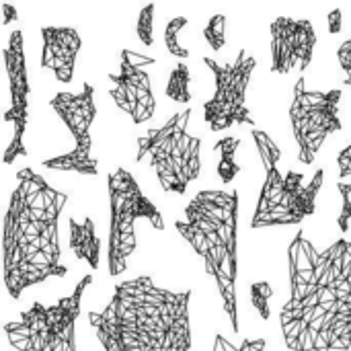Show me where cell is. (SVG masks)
<instances>
[{
	"mask_svg": "<svg viewBox=\"0 0 351 351\" xmlns=\"http://www.w3.org/2000/svg\"><path fill=\"white\" fill-rule=\"evenodd\" d=\"M274 296V290L267 282H257L251 288V302L257 308V313L261 315L263 321H269L271 313H269V298Z\"/></svg>",
	"mask_w": 351,
	"mask_h": 351,
	"instance_id": "cell-9",
	"label": "cell"
},
{
	"mask_svg": "<svg viewBox=\"0 0 351 351\" xmlns=\"http://www.w3.org/2000/svg\"><path fill=\"white\" fill-rule=\"evenodd\" d=\"M45 169L53 171H76L82 175H97L99 173V160L90 156V148H74L68 154L53 156L41 162Z\"/></svg>",
	"mask_w": 351,
	"mask_h": 351,
	"instance_id": "cell-4",
	"label": "cell"
},
{
	"mask_svg": "<svg viewBox=\"0 0 351 351\" xmlns=\"http://www.w3.org/2000/svg\"><path fill=\"white\" fill-rule=\"evenodd\" d=\"M181 119H183V113H175L162 128H158V130H150L148 132V136H142V138H138V146H140V150H138V156H136V160L140 162L146 154H152L165 140H169L175 132H177V128H179V123H181Z\"/></svg>",
	"mask_w": 351,
	"mask_h": 351,
	"instance_id": "cell-5",
	"label": "cell"
},
{
	"mask_svg": "<svg viewBox=\"0 0 351 351\" xmlns=\"http://www.w3.org/2000/svg\"><path fill=\"white\" fill-rule=\"evenodd\" d=\"M239 146H241V140L228 136V138H222L220 142H216L214 150H218L220 156H222V154H237V148H239Z\"/></svg>",
	"mask_w": 351,
	"mask_h": 351,
	"instance_id": "cell-18",
	"label": "cell"
},
{
	"mask_svg": "<svg viewBox=\"0 0 351 351\" xmlns=\"http://www.w3.org/2000/svg\"><path fill=\"white\" fill-rule=\"evenodd\" d=\"M0 8H2V12H4V19H2V25H8V23H12V21H19V12H16V8L12 6V4H0Z\"/></svg>",
	"mask_w": 351,
	"mask_h": 351,
	"instance_id": "cell-21",
	"label": "cell"
},
{
	"mask_svg": "<svg viewBox=\"0 0 351 351\" xmlns=\"http://www.w3.org/2000/svg\"><path fill=\"white\" fill-rule=\"evenodd\" d=\"M152 19H154V4H146L142 10H140V16H138V37L144 45H152L154 43V37H152Z\"/></svg>",
	"mask_w": 351,
	"mask_h": 351,
	"instance_id": "cell-11",
	"label": "cell"
},
{
	"mask_svg": "<svg viewBox=\"0 0 351 351\" xmlns=\"http://www.w3.org/2000/svg\"><path fill=\"white\" fill-rule=\"evenodd\" d=\"M224 27H226V16L224 14H214L208 23V27L204 29V35H206V41L210 43V47L214 51L222 49L224 47V41H226V35H224Z\"/></svg>",
	"mask_w": 351,
	"mask_h": 351,
	"instance_id": "cell-10",
	"label": "cell"
},
{
	"mask_svg": "<svg viewBox=\"0 0 351 351\" xmlns=\"http://www.w3.org/2000/svg\"><path fill=\"white\" fill-rule=\"evenodd\" d=\"M302 181H304V175H302V173L288 171V173H286V191H284V193H290V195L298 193V191L304 187Z\"/></svg>",
	"mask_w": 351,
	"mask_h": 351,
	"instance_id": "cell-16",
	"label": "cell"
},
{
	"mask_svg": "<svg viewBox=\"0 0 351 351\" xmlns=\"http://www.w3.org/2000/svg\"><path fill=\"white\" fill-rule=\"evenodd\" d=\"M167 97L177 101V103H189L191 101V93H189V66L179 62L171 76H169V84H167Z\"/></svg>",
	"mask_w": 351,
	"mask_h": 351,
	"instance_id": "cell-6",
	"label": "cell"
},
{
	"mask_svg": "<svg viewBox=\"0 0 351 351\" xmlns=\"http://www.w3.org/2000/svg\"><path fill=\"white\" fill-rule=\"evenodd\" d=\"M175 228L179 230V234L191 245V249L199 255V257H206L208 253H210V239H208V234L206 232H202L197 226H193V224H189V222H181V220H177L175 222Z\"/></svg>",
	"mask_w": 351,
	"mask_h": 351,
	"instance_id": "cell-7",
	"label": "cell"
},
{
	"mask_svg": "<svg viewBox=\"0 0 351 351\" xmlns=\"http://www.w3.org/2000/svg\"><path fill=\"white\" fill-rule=\"evenodd\" d=\"M68 224H70V249L78 259H84L93 269H97L99 255H101V241L97 239L93 220L84 218L82 224H78L74 218H70Z\"/></svg>",
	"mask_w": 351,
	"mask_h": 351,
	"instance_id": "cell-2",
	"label": "cell"
},
{
	"mask_svg": "<svg viewBox=\"0 0 351 351\" xmlns=\"http://www.w3.org/2000/svg\"><path fill=\"white\" fill-rule=\"evenodd\" d=\"M216 171H218V175H220V179H222L224 183H230V181H234V177L241 173V165H237L234 154H222Z\"/></svg>",
	"mask_w": 351,
	"mask_h": 351,
	"instance_id": "cell-14",
	"label": "cell"
},
{
	"mask_svg": "<svg viewBox=\"0 0 351 351\" xmlns=\"http://www.w3.org/2000/svg\"><path fill=\"white\" fill-rule=\"evenodd\" d=\"M337 165H339V179L343 181L346 177H350L351 175V144L350 146H346V148L339 152Z\"/></svg>",
	"mask_w": 351,
	"mask_h": 351,
	"instance_id": "cell-17",
	"label": "cell"
},
{
	"mask_svg": "<svg viewBox=\"0 0 351 351\" xmlns=\"http://www.w3.org/2000/svg\"><path fill=\"white\" fill-rule=\"evenodd\" d=\"M199 150H202V140L199 138H193L189 150L183 154V165H185V173L189 177V181L197 179L199 177V169H202V162H199Z\"/></svg>",
	"mask_w": 351,
	"mask_h": 351,
	"instance_id": "cell-12",
	"label": "cell"
},
{
	"mask_svg": "<svg viewBox=\"0 0 351 351\" xmlns=\"http://www.w3.org/2000/svg\"><path fill=\"white\" fill-rule=\"evenodd\" d=\"M337 189L343 197V208H341V214L337 218V226L341 232H348L350 230V220H351V183L346 181H339L337 183Z\"/></svg>",
	"mask_w": 351,
	"mask_h": 351,
	"instance_id": "cell-13",
	"label": "cell"
},
{
	"mask_svg": "<svg viewBox=\"0 0 351 351\" xmlns=\"http://www.w3.org/2000/svg\"><path fill=\"white\" fill-rule=\"evenodd\" d=\"M327 23H329V33H339L341 31V23H343V16H341V8H335L327 14Z\"/></svg>",
	"mask_w": 351,
	"mask_h": 351,
	"instance_id": "cell-20",
	"label": "cell"
},
{
	"mask_svg": "<svg viewBox=\"0 0 351 351\" xmlns=\"http://www.w3.org/2000/svg\"><path fill=\"white\" fill-rule=\"evenodd\" d=\"M121 60H128L132 66L140 68V66H146V64H154V58H148V56H140L136 51H130V49H123L121 51Z\"/></svg>",
	"mask_w": 351,
	"mask_h": 351,
	"instance_id": "cell-19",
	"label": "cell"
},
{
	"mask_svg": "<svg viewBox=\"0 0 351 351\" xmlns=\"http://www.w3.org/2000/svg\"><path fill=\"white\" fill-rule=\"evenodd\" d=\"M323 181H325V171L319 169V171L315 173L313 181H311L308 185H304L298 193H294V195L284 193L280 206H286V208L296 216V220H298V224H300L304 218H308V216L315 214V202H317V195H319V191H321V187H323Z\"/></svg>",
	"mask_w": 351,
	"mask_h": 351,
	"instance_id": "cell-3",
	"label": "cell"
},
{
	"mask_svg": "<svg viewBox=\"0 0 351 351\" xmlns=\"http://www.w3.org/2000/svg\"><path fill=\"white\" fill-rule=\"evenodd\" d=\"M4 64L10 80V99L12 105L4 113V121H12L14 125V138L10 146L4 152V165H10L16 156H27V148L23 144V136L27 130L29 113V82H27V66H25V53H23V31L14 29L8 39V47L4 49Z\"/></svg>",
	"mask_w": 351,
	"mask_h": 351,
	"instance_id": "cell-1",
	"label": "cell"
},
{
	"mask_svg": "<svg viewBox=\"0 0 351 351\" xmlns=\"http://www.w3.org/2000/svg\"><path fill=\"white\" fill-rule=\"evenodd\" d=\"M74 62L76 58H66V56H58L53 60V74L60 82H70L72 74H74Z\"/></svg>",
	"mask_w": 351,
	"mask_h": 351,
	"instance_id": "cell-15",
	"label": "cell"
},
{
	"mask_svg": "<svg viewBox=\"0 0 351 351\" xmlns=\"http://www.w3.org/2000/svg\"><path fill=\"white\" fill-rule=\"evenodd\" d=\"M187 23H189L187 16H175V19H171V21L167 23V29H165V43H167V49H169L175 58H179V60L189 58V49H185V47L177 41V35L181 33V29H183Z\"/></svg>",
	"mask_w": 351,
	"mask_h": 351,
	"instance_id": "cell-8",
	"label": "cell"
}]
</instances>
